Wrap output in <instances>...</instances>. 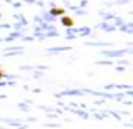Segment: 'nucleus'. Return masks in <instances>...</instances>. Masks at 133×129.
Wrapping results in <instances>:
<instances>
[{
	"label": "nucleus",
	"instance_id": "1",
	"mask_svg": "<svg viewBox=\"0 0 133 129\" xmlns=\"http://www.w3.org/2000/svg\"><path fill=\"white\" fill-rule=\"evenodd\" d=\"M62 24H64V25H68V27H71L72 24H74V20L69 19V17H64V19H62Z\"/></svg>",
	"mask_w": 133,
	"mask_h": 129
},
{
	"label": "nucleus",
	"instance_id": "2",
	"mask_svg": "<svg viewBox=\"0 0 133 129\" xmlns=\"http://www.w3.org/2000/svg\"><path fill=\"white\" fill-rule=\"evenodd\" d=\"M52 13H54V15H61V13H62V9H54V10H52Z\"/></svg>",
	"mask_w": 133,
	"mask_h": 129
},
{
	"label": "nucleus",
	"instance_id": "3",
	"mask_svg": "<svg viewBox=\"0 0 133 129\" xmlns=\"http://www.w3.org/2000/svg\"><path fill=\"white\" fill-rule=\"evenodd\" d=\"M0 77H2V71H0Z\"/></svg>",
	"mask_w": 133,
	"mask_h": 129
}]
</instances>
